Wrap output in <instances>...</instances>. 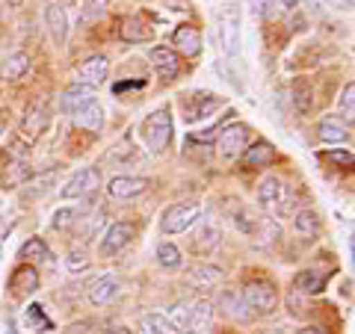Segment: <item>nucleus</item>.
I'll return each instance as SVG.
<instances>
[{"label": "nucleus", "mask_w": 355, "mask_h": 334, "mask_svg": "<svg viewBox=\"0 0 355 334\" xmlns=\"http://www.w3.org/2000/svg\"><path fill=\"white\" fill-rule=\"evenodd\" d=\"M172 113L166 107L154 109V113L146 118V125H142V137H146V146L151 151H166V146L172 142Z\"/></svg>", "instance_id": "obj_1"}, {"label": "nucleus", "mask_w": 355, "mask_h": 334, "mask_svg": "<svg viewBox=\"0 0 355 334\" xmlns=\"http://www.w3.org/2000/svg\"><path fill=\"white\" fill-rule=\"evenodd\" d=\"M198 216H202V207H198V204H190V202L172 204V207L163 213L160 228H163V234H184L187 228L196 225Z\"/></svg>", "instance_id": "obj_2"}, {"label": "nucleus", "mask_w": 355, "mask_h": 334, "mask_svg": "<svg viewBox=\"0 0 355 334\" xmlns=\"http://www.w3.org/2000/svg\"><path fill=\"white\" fill-rule=\"evenodd\" d=\"M243 296H246L249 308H254L258 314H272V310L279 308V290H275V284L252 281L243 287Z\"/></svg>", "instance_id": "obj_3"}, {"label": "nucleus", "mask_w": 355, "mask_h": 334, "mask_svg": "<svg viewBox=\"0 0 355 334\" xmlns=\"http://www.w3.org/2000/svg\"><path fill=\"white\" fill-rule=\"evenodd\" d=\"M101 186V172L95 169V166H89V169H80L69 177V184L62 186V198H83V195H92L95 189Z\"/></svg>", "instance_id": "obj_4"}, {"label": "nucleus", "mask_w": 355, "mask_h": 334, "mask_svg": "<svg viewBox=\"0 0 355 334\" xmlns=\"http://www.w3.org/2000/svg\"><path fill=\"white\" fill-rule=\"evenodd\" d=\"M146 189H148V181L146 177H137V175H119V177H113V181L107 184V193H110V198H116V202L139 198Z\"/></svg>", "instance_id": "obj_5"}, {"label": "nucleus", "mask_w": 355, "mask_h": 334, "mask_svg": "<svg viewBox=\"0 0 355 334\" xmlns=\"http://www.w3.org/2000/svg\"><path fill=\"white\" fill-rule=\"evenodd\" d=\"M246 142H249V130L240 125V121H234V125H228L225 130L219 133V139H216V148L222 157H237V154L246 151Z\"/></svg>", "instance_id": "obj_6"}, {"label": "nucleus", "mask_w": 355, "mask_h": 334, "mask_svg": "<svg viewBox=\"0 0 355 334\" xmlns=\"http://www.w3.org/2000/svg\"><path fill=\"white\" fill-rule=\"evenodd\" d=\"M130 240H133V225H128V222H113V225L104 231L101 246L98 249H101L104 258H110V254H119Z\"/></svg>", "instance_id": "obj_7"}, {"label": "nucleus", "mask_w": 355, "mask_h": 334, "mask_svg": "<svg viewBox=\"0 0 355 334\" xmlns=\"http://www.w3.org/2000/svg\"><path fill=\"white\" fill-rule=\"evenodd\" d=\"M107 71H110L107 57H89L77 65V83L86 86V89H95L107 80Z\"/></svg>", "instance_id": "obj_8"}, {"label": "nucleus", "mask_w": 355, "mask_h": 334, "mask_svg": "<svg viewBox=\"0 0 355 334\" xmlns=\"http://www.w3.org/2000/svg\"><path fill=\"white\" fill-rule=\"evenodd\" d=\"M119 290H121V281L116 275H101V278H95V281L89 284V302L104 308L119 296Z\"/></svg>", "instance_id": "obj_9"}, {"label": "nucleus", "mask_w": 355, "mask_h": 334, "mask_svg": "<svg viewBox=\"0 0 355 334\" xmlns=\"http://www.w3.org/2000/svg\"><path fill=\"white\" fill-rule=\"evenodd\" d=\"M284 193H287V186L279 181V177H275V175H266L263 181L258 184V204H261L263 210H270V213H275V207L282 204Z\"/></svg>", "instance_id": "obj_10"}, {"label": "nucleus", "mask_w": 355, "mask_h": 334, "mask_svg": "<svg viewBox=\"0 0 355 334\" xmlns=\"http://www.w3.org/2000/svg\"><path fill=\"white\" fill-rule=\"evenodd\" d=\"M148 60H151V65L157 69V74L163 77V80H175L178 77V53L172 48L154 44V48L148 51Z\"/></svg>", "instance_id": "obj_11"}, {"label": "nucleus", "mask_w": 355, "mask_h": 334, "mask_svg": "<svg viewBox=\"0 0 355 334\" xmlns=\"http://www.w3.org/2000/svg\"><path fill=\"white\" fill-rule=\"evenodd\" d=\"M89 104H95V95H92V89H86V86H80V83L71 86V89H65L62 98H60L62 113H69V116L83 113Z\"/></svg>", "instance_id": "obj_12"}, {"label": "nucleus", "mask_w": 355, "mask_h": 334, "mask_svg": "<svg viewBox=\"0 0 355 334\" xmlns=\"http://www.w3.org/2000/svg\"><path fill=\"white\" fill-rule=\"evenodd\" d=\"M193 104V109H184V116H187V121L190 125H196V121H202V118H207V116H214L216 109L222 107V101L216 95H210V92H205V95H190V101H187V107Z\"/></svg>", "instance_id": "obj_13"}, {"label": "nucleus", "mask_w": 355, "mask_h": 334, "mask_svg": "<svg viewBox=\"0 0 355 334\" xmlns=\"http://www.w3.org/2000/svg\"><path fill=\"white\" fill-rule=\"evenodd\" d=\"M317 137H320V142H326V146H349L352 142L349 128L343 125V121H338V118H323L320 121Z\"/></svg>", "instance_id": "obj_14"}, {"label": "nucleus", "mask_w": 355, "mask_h": 334, "mask_svg": "<svg viewBox=\"0 0 355 334\" xmlns=\"http://www.w3.org/2000/svg\"><path fill=\"white\" fill-rule=\"evenodd\" d=\"M222 48H225L228 57H237L240 53V12H237V6H231L228 18L222 21Z\"/></svg>", "instance_id": "obj_15"}, {"label": "nucleus", "mask_w": 355, "mask_h": 334, "mask_svg": "<svg viewBox=\"0 0 355 334\" xmlns=\"http://www.w3.org/2000/svg\"><path fill=\"white\" fill-rule=\"evenodd\" d=\"M44 21H48V30L57 44H65V39H69V12H65L62 3H51L48 9H44Z\"/></svg>", "instance_id": "obj_16"}, {"label": "nucleus", "mask_w": 355, "mask_h": 334, "mask_svg": "<svg viewBox=\"0 0 355 334\" xmlns=\"http://www.w3.org/2000/svg\"><path fill=\"white\" fill-rule=\"evenodd\" d=\"M172 39H175V48L187 53V57H198V53H202V33L193 24H181L172 33Z\"/></svg>", "instance_id": "obj_17"}, {"label": "nucleus", "mask_w": 355, "mask_h": 334, "mask_svg": "<svg viewBox=\"0 0 355 334\" xmlns=\"http://www.w3.org/2000/svg\"><path fill=\"white\" fill-rule=\"evenodd\" d=\"M249 237L258 243V246H270V243L282 237V228H279V222H272L270 216H254Z\"/></svg>", "instance_id": "obj_18"}, {"label": "nucleus", "mask_w": 355, "mask_h": 334, "mask_svg": "<svg viewBox=\"0 0 355 334\" xmlns=\"http://www.w3.org/2000/svg\"><path fill=\"white\" fill-rule=\"evenodd\" d=\"M219 305H222V310L225 314H231L234 319H246L249 317V302H246V296H243V290H222V296H219Z\"/></svg>", "instance_id": "obj_19"}, {"label": "nucleus", "mask_w": 355, "mask_h": 334, "mask_svg": "<svg viewBox=\"0 0 355 334\" xmlns=\"http://www.w3.org/2000/svg\"><path fill=\"white\" fill-rule=\"evenodd\" d=\"M0 74H3V80H21V77H27L30 74V57L27 53H21V51H15L12 57L3 60Z\"/></svg>", "instance_id": "obj_20"}, {"label": "nucleus", "mask_w": 355, "mask_h": 334, "mask_svg": "<svg viewBox=\"0 0 355 334\" xmlns=\"http://www.w3.org/2000/svg\"><path fill=\"white\" fill-rule=\"evenodd\" d=\"M154 36V27H148L142 18H128L121 24V39L125 42H151Z\"/></svg>", "instance_id": "obj_21"}, {"label": "nucleus", "mask_w": 355, "mask_h": 334, "mask_svg": "<svg viewBox=\"0 0 355 334\" xmlns=\"http://www.w3.org/2000/svg\"><path fill=\"white\" fill-rule=\"evenodd\" d=\"M222 278H225V272L216 270V266H210V263H196L190 270V281L202 284V287H216Z\"/></svg>", "instance_id": "obj_22"}, {"label": "nucleus", "mask_w": 355, "mask_h": 334, "mask_svg": "<svg viewBox=\"0 0 355 334\" xmlns=\"http://www.w3.org/2000/svg\"><path fill=\"white\" fill-rule=\"evenodd\" d=\"M44 128H48V109H44V104H33L24 116V133L27 137H39Z\"/></svg>", "instance_id": "obj_23"}, {"label": "nucleus", "mask_w": 355, "mask_h": 334, "mask_svg": "<svg viewBox=\"0 0 355 334\" xmlns=\"http://www.w3.org/2000/svg\"><path fill=\"white\" fill-rule=\"evenodd\" d=\"M219 240H222L219 225H214V222H205V225L198 228V234H196V249L198 252H214L219 246Z\"/></svg>", "instance_id": "obj_24"}, {"label": "nucleus", "mask_w": 355, "mask_h": 334, "mask_svg": "<svg viewBox=\"0 0 355 334\" xmlns=\"http://www.w3.org/2000/svg\"><path fill=\"white\" fill-rule=\"evenodd\" d=\"M293 228H296V234H302V237H317L320 234V216L314 213V210H299V213L293 216Z\"/></svg>", "instance_id": "obj_25"}, {"label": "nucleus", "mask_w": 355, "mask_h": 334, "mask_svg": "<svg viewBox=\"0 0 355 334\" xmlns=\"http://www.w3.org/2000/svg\"><path fill=\"white\" fill-rule=\"evenodd\" d=\"M190 326L202 328V331L214 326V305H210L207 299H202V302L190 305Z\"/></svg>", "instance_id": "obj_26"}, {"label": "nucleus", "mask_w": 355, "mask_h": 334, "mask_svg": "<svg viewBox=\"0 0 355 334\" xmlns=\"http://www.w3.org/2000/svg\"><path fill=\"white\" fill-rule=\"evenodd\" d=\"M74 118H77V125L86 128V130H101L104 128V109H101V104H98V101L89 104L83 113H77Z\"/></svg>", "instance_id": "obj_27"}, {"label": "nucleus", "mask_w": 355, "mask_h": 334, "mask_svg": "<svg viewBox=\"0 0 355 334\" xmlns=\"http://www.w3.org/2000/svg\"><path fill=\"white\" fill-rule=\"evenodd\" d=\"M21 261H36V263L51 261V252H48V246H44V240H39V237L27 240L24 246H21Z\"/></svg>", "instance_id": "obj_28"}, {"label": "nucleus", "mask_w": 355, "mask_h": 334, "mask_svg": "<svg viewBox=\"0 0 355 334\" xmlns=\"http://www.w3.org/2000/svg\"><path fill=\"white\" fill-rule=\"evenodd\" d=\"M314 89H311V83H305V80H296L293 83V107L299 109V113H308L311 107H314Z\"/></svg>", "instance_id": "obj_29"}, {"label": "nucleus", "mask_w": 355, "mask_h": 334, "mask_svg": "<svg viewBox=\"0 0 355 334\" xmlns=\"http://www.w3.org/2000/svg\"><path fill=\"white\" fill-rule=\"evenodd\" d=\"M166 322H169V328L175 331H181V328H187L190 326V302H178V305H172L169 308V314H166Z\"/></svg>", "instance_id": "obj_30"}, {"label": "nucleus", "mask_w": 355, "mask_h": 334, "mask_svg": "<svg viewBox=\"0 0 355 334\" xmlns=\"http://www.w3.org/2000/svg\"><path fill=\"white\" fill-rule=\"evenodd\" d=\"M139 334H172L163 314H146L139 319Z\"/></svg>", "instance_id": "obj_31"}, {"label": "nucleus", "mask_w": 355, "mask_h": 334, "mask_svg": "<svg viewBox=\"0 0 355 334\" xmlns=\"http://www.w3.org/2000/svg\"><path fill=\"white\" fill-rule=\"evenodd\" d=\"M323 281H326V275H320L314 270H305V272L296 275V287L299 290H305V293H320L323 290Z\"/></svg>", "instance_id": "obj_32"}, {"label": "nucleus", "mask_w": 355, "mask_h": 334, "mask_svg": "<svg viewBox=\"0 0 355 334\" xmlns=\"http://www.w3.org/2000/svg\"><path fill=\"white\" fill-rule=\"evenodd\" d=\"M157 261H160L163 270H178V266H181V252H178V246H172V243H160Z\"/></svg>", "instance_id": "obj_33"}, {"label": "nucleus", "mask_w": 355, "mask_h": 334, "mask_svg": "<svg viewBox=\"0 0 355 334\" xmlns=\"http://www.w3.org/2000/svg\"><path fill=\"white\" fill-rule=\"evenodd\" d=\"M53 181H57V172H44V175H39L36 181H30L27 184V195L33 198V195H48L51 189H53Z\"/></svg>", "instance_id": "obj_34"}, {"label": "nucleus", "mask_w": 355, "mask_h": 334, "mask_svg": "<svg viewBox=\"0 0 355 334\" xmlns=\"http://www.w3.org/2000/svg\"><path fill=\"white\" fill-rule=\"evenodd\" d=\"M272 160V146H266V142H261V146H254L246 151V163L249 166H263Z\"/></svg>", "instance_id": "obj_35"}, {"label": "nucleus", "mask_w": 355, "mask_h": 334, "mask_svg": "<svg viewBox=\"0 0 355 334\" xmlns=\"http://www.w3.org/2000/svg\"><path fill=\"white\" fill-rule=\"evenodd\" d=\"M74 222H77V210H74V207H60L57 213H53L51 225L57 228V231H65L69 225H74Z\"/></svg>", "instance_id": "obj_36"}, {"label": "nucleus", "mask_w": 355, "mask_h": 334, "mask_svg": "<svg viewBox=\"0 0 355 334\" xmlns=\"http://www.w3.org/2000/svg\"><path fill=\"white\" fill-rule=\"evenodd\" d=\"M338 107H340V113L347 116V118H352V116H355V86H352V83H347V86H343V92H340V101H338Z\"/></svg>", "instance_id": "obj_37"}, {"label": "nucleus", "mask_w": 355, "mask_h": 334, "mask_svg": "<svg viewBox=\"0 0 355 334\" xmlns=\"http://www.w3.org/2000/svg\"><path fill=\"white\" fill-rule=\"evenodd\" d=\"M65 266H69L71 272H80V270H89V254L86 252H80V249H74L71 254H69V261H65Z\"/></svg>", "instance_id": "obj_38"}, {"label": "nucleus", "mask_w": 355, "mask_h": 334, "mask_svg": "<svg viewBox=\"0 0 355 334\" xmlns=\"http://www.w3.org/2000/svg\"><path fill=\"white\" fill-rule=\"evenodd\" d=\"M107 3H110V0H89L86 9H83V21H95L98 15H104Z\"/></svg>", "instance_id": "obj_39"}, {"label": "nucleus", "mask_w": 355, "mask_h": 334, "mask_svg": "<svg viewBox=\"0 0 355 334\" xmlns=\"http://www.w3.org/2000/svg\"><path fill=\"white\" fill-rule=\"evenodd\" d=\"M62 334H95V328L89 322H71V326H65Z\"/></svg>", "instance_id": "obj_40"}, {"label": "nucleus", "mask_w": 355, "mask_h": 334, "mask_svg": "<svg viewBox=\"0 0 355 334\" xmlns=\"http://www.w3.org/2000/svg\"><path fill=\"white\" fill-rule=\"evenodd\" d=\"M252 6H254V12H258V15H270L272 12V0H252Z\"/></svg>", "instance_id": "obj_41"}, {"label": "nucleus", "mask_w": 355, "mask_h": 334, "mask_svg": "<svg viewBox=\"0 0 355 334\" xmlns=\"http://www.w3.org/2000/svg\"><path fill=\"white\" fill-rule=\"evenodd\" d=\"M331 160H335V163H343V166H349V163H352V154H349V151H335V154H331Z\"/></svg>", "instance_id": "obj_42"}, {"label": "nucleus", "mask_w": 355, "mask_h": 334, "mask_svg": "<svg viewBox=\"0 0 355 334\" xmlns=\"http://www.w3.org/2000/svg\"><path fill=\"white\" fill-rule=\"evenodd\" d=\"M299 334H323V331H320V328H314V326H311V328H302V331H299Z\"/></svg>", "instance_id": "obj_43"}, {"label": "nucleus", "mask_w": 355, "mask_h": 334, "mask_svg": "<svg viewBox=\"0 0 355 334\" xmlns=\"http://www.w3.org/2000/svg\"><path fill=\"white\" fill-rule=\"evenodd\" d=\"M329 3H335V6H349L352 0H329Z\"/></svg>", "instance_id": "obj_44"}, {"label": "nucleus", "mask_w": 355, "mask_h": 334, "mask_svg": "<svg viewBox=\"0 0 355 334\" xmlns=\"http://www.w3.org/2000/svg\"><path fill=\"white\" fill-rule=\"evenodd\" d=\"M299 3V0H284V6H296Z\"/></svg>", "instance_id": "obj_45"}, {"label": "nucleus", "mask_w": 355, "mask_h": 334, "mask_svg": "<svg viewBox=\"0 0 355 334\" xmlns=\"http://www.w3.org/2000/svg\"><path fill=\"white\" fill-rule=\"evenodd\" d=\"M3 128H6V125H3V118H0V133H3Z\"/></svg>", "instance_id": "obj_46"}, {"label": "nucleus", "mask_w": 355, "mask_h": 334, "mask_svg": "<svg viewBox=\"0 0 355 334\" xmlns=\"http://www.w3.org/2000/svg\"><path fill=\"white\" fill-rule=\"evenodd\" d=\"M65 3H71V0H65Z\"/></svg>", "instance_id": "obj_47"}]
</instances>
